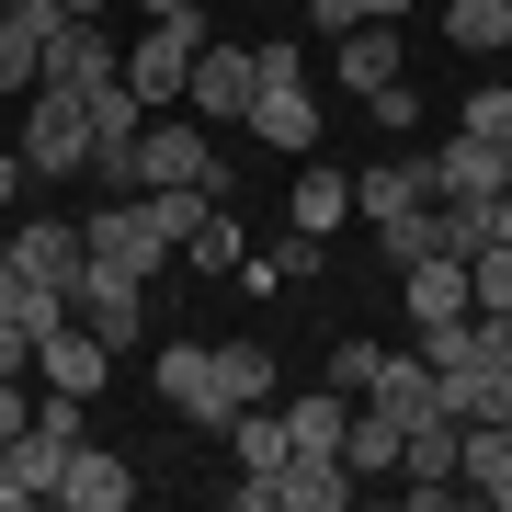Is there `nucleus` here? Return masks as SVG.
I'll return each instance as SVG.
<instances>
[{
    "mask_svg": "<svg viewBox=\"0 0 512 512\" xmlns=\"http://www.w3.org/2000/svg\"><path fill=\"white\" fill-rule=\"evenodd\" d=\"M46 501H69V512H126V501H137V467L114 456V444H92V433H80V444H69V467H57V490H46Z\"/></svg>",
    "mask_w": 512,
    "mask_h": 512,
    "instance_id": "obj_9",
    "label": "nucleus"
},
{
    "mask_svg": "<svg viewBox=\"0 0 512 512\" xmlns=\"http://www.w3.org/2000/svg\"><path fill=\"white\" fill-rule=\"evenodd\" d=\"M433 23H444V46L501 57V35H512V0H433Z\"/></svg>",
    "mask_w": 512,
    "mask_h": 512,
    "instance_id": "obj_22",
    "label": "nucleus"
},
{
    "mask_svg": "<svg viewBox=\"0 0 512 512\" xmlns=\"http://www.w3.org/2000/svg\"><path fill=\"white\" fill-rule=\"evenodd\" d=\"M376 365H387V342H330V387H342V399H365Z\"/></svg>",
    "mask_w": 512,
    "mask_h": 512,
    "instance_id": "obj_27",
    "label": "nucleus"
},
{
    "mask_svg": "<svg viewBox=\"0 0 512 512\" xmlns=\"http://www.w3.org/2000/svg\"><path fill=\"white\" fill-rule=\"evenodd\" d=\"M80 239H92V262H114V274H137V285L171 262V228H160L148 194H103L92 217H80Z\"/></svg>",
    "mask_w": 512,
    "mask_h": 512,
    "instance_id": "obj_3",
    "label": "nucleus"
},
{
    "mask_svg": "<svg viewBox=\"0 0 512 512\" xmlns=\"http://www.w3.org/2000/svg\"><path fill=\"white\" fill-rule=\"evenodd\" d=\"M160 399L183 433H228V376H217V342H160Z\"/></svg>",
    "mask_w": 512,
    "mask_h": 512,
    "instance_id": "obj_5",
    "label": "nucleus"
},
{
    "mask_svg": "<svg viewBox=\"0 0 512 512\" xmlns=\"http://www.w3.org/2000/svg\"><path fill=\"white\" fill-rule=\"evenodd\" d=\"M399 308H410V330H456L467 319V262H399Z\"/></svg>",
    "mask_w": 512,
    "mask_h": 512,
    "instance_id": "obj_13",
    "label": "nucleus"
},
{
    "mask_svg": "<svg viewBox=\"0 0 512 512\" xmlns=\"http://www.w3.org/2000/svg\"><path fill=\"white\" fill-rule=\"evenodd\" d=\"M410 205H433V148H399V160H376L365 183H353V217H410Z\"/></svg>",
    "mask_w": 512,
    "mask_h": 512,
    "instance_id": "obj_12",
    "label": "nucleus"
},
{
    "mask_svg": "<svg viewBox=\"0 0 512 512\" xmlns=\"http://www.w3.org/2000/svg\"><path fill=\"white\" fill-rule=\"evenodd\" d=\"M274 490H285V512H353V490H365V478L319 444V456H285V467H274Z\"/></svg>",
    "mask_w": 512,
    "mask_h": 512,
    "instance_id": "obj_15",
    "label": "nucleus"
},
{
    "mask_svg": "<svg viewBox=\"0 0 512 512\" xmlns=\"http://www.w3.org/2000/svg\"><path fill=\"white\" fill-rule=\"evenodd\" d=\"M103 376H114V342H103V330H80V319L35 330V387H80V399H92Z\"/></svg>",
    "mask_w": 512,
    "mask_h": 512,
    "instance_id": "obj_10",
    "label": "nucleus"
},
{
    "mask_svg": "<svg viewBox=\"0 0 512 512\" xmlns=\"http://www.w3.org/2000/svg\"><path fill=\"white\" fill-rule=\"evenodd\" d=\"M205 0H137V23H194Z\"/></svg>",
    "mask_w": 512,
    "mask_h": 512,
    "instance_id": "obj_31",
    "label": "nucleus"
},
{
    "mask_svg": "<svg viewBox=\"0 0 512 512\" xmlns=\"http://www.w3.org/2000/svg\"><path fill=\"white\" fill-rule=\"evenodd\" d=\"M456 126H467V137H501V148H512V80L467 92V103H456Z\"/></svg>",
    "mask_w": 512,
    "mask_h": 512,
    "instance_id": "obj_26",
    "label": "nucleus"
},
{
    "mask_svg": "<svg viewBox=\"0 0 512 512\" xmlns=\"http://www.w3.org/2000/svg\"><path fill=\"white\" fill-rule=\"evenodd\" d=\"M194 57H205V12H194V23H148V35L126 46V92H137L148 114L183 103V69H194Z\"/></svg>",
    "mask_w": 512,
    "mask_h": 512,
    "instance_id": "obj_6",
    "label": "nucleus"
},
{
    "mask_svg": "<svg viewBox=\"0 0 512 512\" xmlns=\"http://www.w3.org/2000/svg\"><path fill=\"white\" fill-rule=\"evenodd\" d=\"M490 239H512V183H501V194H490Z\"/></svg>",
    "mask_w": 512,
    "mask_h": 512,
    "instance_id": "obj_33",
    "label": "nucleus"
},
{
    "mask_svg": "<svg viewBox=\"0 0 512 512\" xmlns=\"http://www.w3.org/2000/svg\"><path fill=\"white\" fill-rule=\"evenodd\" d=\"M69 319H80V330H103L114 353H137V342H148V285H137V274H114V262H92V274L69 285Z\"/></svg>",
    "mask_w": 512,
    "mask_h": 512,
    "instance_id": "obj_7",
    "label": "nucleus"
},
{
    "mask_svg": "<svg viewBox=\"0 0 512 512\" xmlns=\"http://www.w3.org/2000/svg\"><path fill=\"white\" fill-rule=\"evenodd\" d=\"M46 23H69V12H57V0H12V12H0V103H23V92H35Z\"/></svg>",
    "mask_w": 512,
    "mask_h": 512,
    "instance_id": "obj_14",
    "label": "nucleus"
},
{
    "mask_svg": "<svg viewBox=\"0 0 512 512\" xmlns=\"http://www.w3.org/2000/svg\"><path fill=\"white\" fill-rule=\"evenodd\" d=\"M0 114H12V103H0Z\"/></svg>",
    "mask_w": 512,
    "mask_h": 512,
    "instance_id": "obj_35",
    "label": "nucleus"
},
{
    "mask_svg": "<svg viewBox=\"0 0 512 512\" xmlns=\"http://www.w3.org/2000/svg\"><path fill=\"white\" fill-rule=\"evenodd\" d=\"M353 12H365V23H410L421 0H353Z\"/></svg>",
    "mask_w": 512,
    "mask_h": 512,
    "instance_id": "obj_32",
    "label": "nucleus"
},
{
    "mask_svg": "<svg viewBox=\"0 0 512 512\" xmlns=\"http://www.w3.org/2000/svg\"><path fill=\"white\" fill-rule=\"evenodd\" d=\"M137 194H228V148L194 126V114H148L137 126Z\"/></svg>",
    "mask_w": 512,
    "mask_h": 512,
    "instance_id": "obj_1",
    "label": "nucleus"
},
{
    "mask_svg": "<svg viewBox=\"0 0 512 512\" xmlns=\"http://www.w3.org/2000/svg\"><path fill=\"white\" fill-rule=\"evenodd\" d=\"M342 421H353L342 387H308V399H285V444H296V456H319V444L342 456Z\"/></svg>",
    "mask_w": 512,
    "mask_h": 512,
    "instance_id": "obj_21",
    "label": "nucleus"
},
{
    "mask_svg": "<svg viewBox=\"0 0 512 512\" xmlns=\"http://www.w3.org/2000/svg\"><path fill=\"white\" fill-rule=\"evenodd\" d=\"M23 421H35V376H0V444H12Z\"/></svg>",
    "mask_w": 512,
    "mask_h": 512,
    "instance_id": "obj_29",
    "label": "nucleus"
},
{
    "mask_svg": "<svg viewBox=\"0 0 512 512\" xmlns=\"http://www.w3.org/2000/svg\"><path fill=\"white\" fill-rule=\"evenodd\" d=\"M126 69V46L103 35V23H46V57H35V80L46 92H92V80Z\"/></svg>",
    "mask_w": 512,
    "mask_h": 512,
    "instance_id": "obj_8",
    "label": "nucleus"
},
{
    "mask_svg": "<svg viewBox=\"0 0 512 512\" xmlns=\"http://www.w3.org/2000/svg\"><path fill=\"white\" fill-rule=\"evenodd\" d=\"M0 262H12L23 285L69 296L80 274H92V239H80V217H12V228H0Z\"/></svg>",
    "mask_w": 512,
    "mask_h": 512,
    "instance_id": "obj_4",
    "label": "nucleus"
},
{
    "mask_svg": "<svg viewBox=\"0 0 512 512\" xmlns=\"http://www.w3.org/2000/svg\"><path fill=\"white\" fill-rule=\"evenodd\" d=\"M365 114H376L387 137H410V126H421V92H410V69H399V80H376V92H365Z\"/></svg>",
    "mask_w": 512,
    "mask_h": 512,
    "instance_id": "obj_28",
    "label": "nucleus"
},
{
    "mask_svg": "<svg viewBox=\"0 0 512 512\" xmlns=\"http://www.w3.org/2000/svg\"><path fill=\"white\" fill-rule=\"evenodd\" d=\"M35 194V171H23V148H0V205H23Z\"/></svg>",
    "mask_w": 512,
    "mask_h": 512,
    "instance_id": "obj_30",
    "label": "nucleus"
},
{
    "mask_svg": "<svg viewBox=\"0 0 512 512\" xmlns=\"http://www.w3.org/2000/svg\"><path fill=\"white\" fill-rule=\"evenodd\" d=\"M285 217L330 239V228L353 217V171H330V160H308V171H296V194H285Z\"/></svg>",
    "mask_w": 512,
    "mask_h": 512,
    "instance_id": "obj_20",
    "label": "nucleus"
},
{
    "mask_svg": "<svg viewBox=\"0 0 512 512\" xmlns=\"http://www.w3.org/2000/svg\"><path fill=\"white\" fill-rule=\"evenodd\" d=\"M251 92H262V57L251 46H205L194 69H183V103L194 114H251Z\"/></svg>",
    "mask_w": 512,
    "mask_h": 512,
    "instance_id": "obj_11",
    "label": "nucleus"
},
{
    "mask_svg": "<svg viewBox=\"0 0 512 512\" xmlns=\"http://www.w3.org/2000/svg\"><path fill=\"white\" fill-rule=\"evenodd\" d=\"M467 308H512V239H478L467 251Z\"/></svg>",
    "mask_w": 512,
    "mask_h": 512,
    "instance_id": "obj_25",
    "label": "nucleus"
},
{
    "mask_svg": "<svg viewBox=\"0 0 512 512\" xmlns=\"http://www.w3.org/2000/svg\"><path fill=\"white\" fill-rule=\"evenodd\" d=\"M12 148H23V171H35V183H80V171H92V103L35 80V92L12 103Z\"/></svg>",
    "mask_w": 512,
    "mask_h": 512,
    "instance_id": "obj_2",
    "label": "nucleus"
},
{
    "mask_svg": "<svg viewBox=\"0 0 512 512\" xmlns=\"http://www.w3.org/2000/svg\"><path fill=\"white\" fill-rule=\"evenodd\" d=\"M57 12H69V23H103V12H114V0H57Z\"/></svg>",
    "mask_w": 512,
    "mask_h": 512,
    "instance_id": "obj_34",
    "label": "nucleus"
},
{
    "mask_svg": "<svg viewBox=\"0 0 512 512\" xmlns=\"http://www.w3.org/2000/svg\"><path fill=\"white\" fill-rule=\"evenodd\" d=\"M217 376H228V399H239V410L274 399V342H217Z\"/></svg>",
    "mask_w": 512,
    "mask_h": 512,
    "instance_id": "obj_24",
    "label": "nucleus"
},
{
    "mask_svg": "<svg viewBox=\"0 0 512 512\" xmlns=\"http://www.w3.org/2000/svg\"><path fill=\"white\" fill-rule=\"evenodd\" d=\"M365 399H376L387 421H421V410H444V399H433V353H421V342H410V353H387Z\"/></svg>",
    "mask_w": 512,
    "mask_h": 512,
    "instance_id": "obj_18",
    "label": "nucleus"
},
{
    "mask_svg": "<svg viewBox=\"0 0 512 512\" xmlns=\"http://www.w3.org/2000/svg\"><path fill=\"white\" fill-rule=\"evenodd\" d=\"M319 262H330V239L285 217V239H262V251H251V262H239V285H251V296H274V285H308V274H319Z\"/></svg>",
    "mask_w": 512,
    "mask_h": 512,
    "instance_id": "obj_16",
    "label": "nucleus"
},
{
    "mask_svg": "<svg viewBox=\"0 0 512 512\" xmlns=\"http://www.w3.org/2000/svg\"><path fill=\"white\" fill-rule=\"evenodd\" d=\"M399 433H410V421H387L376 399H353V421H342V467H353V478H387V467H399Z\"/></svg>",
    "mask_w": 512,
    "mask_h": 512,
    "instance_id": "obj_19",
    "label": "nucleus"
},
{
    "mask_svg": "<svg viewBox=\"0 0 512 512\" xmlns=\"http://www.w3.org/2000/svg\"><path fill=\"white\" fill-rule=\"evenodd\" d=\"M183 262H194V274H239V262H251V239H239L228 194H217V205H205V217L183 228Z\"/></svg>",
    "mask_w": 512,
    "mask_h": 512,
    "instance_id": "obj_23",
    "label": "nucleus"
},
{
    "mask_svg": "<svg viewBox=\"0 0 512 512\" xmlns=\"http://www.w3.org/2000/svg\"><path fill=\"white\" fill-rule=\"evenodd\" d=\"M330 69H342V92L365 103L376 80H399V35H387V23H342V46H330Z\"/></svg>",
    "mask_w": 512,
    "mask_h": 512,
    "instance_id": "obj_17",
    "label": "nucleus"
}]
</instances>
